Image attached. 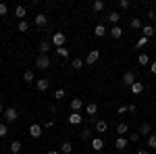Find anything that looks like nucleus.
Returning <instances> with one entry per match:
<instances>
[{"label": "nucleus", "mask_w": 156, "mask_h": 154, "mask_svg": "<svg viewBox=\"0 0 156 154\" xmlns=\"http://www.w3.org/2000/svg\"><path fill=\"white\" fill-rule=\"evenodd\" d=\"M4 117H6V123H12V121H17V119H19V110H17V108H12V106H9L6 110H4Z\"/></svg>", "instance_id": "nucleus-1"}, {"label": "nucleus", "mask_w": 156, "mask_h": 154, "mask_svg": "<svg viewBox=\"0 0 156 154\" xmlns=\"http://www.w3.org/2000/svg\"><path fill=\"white\" fill-rule=\"evenodd\" d=\"M65 42H67V36L60 34V31H56V34L52 36V44H54L56 48H62V46H65Z\"/></svg>", "instance_id": "nucleus-2"}, {"label": "nucleus", "mask_w": 156, "mask_h": 154, "mask_svg": "<svg viewBox=\"0 0 156 154\" xmlns=\"http://www.w3.org/2000/svg\"><path fill=\"white\" fill-rule=\"evenodd\" d=\"M98 60H100V50H90L87 56H85V63L87 65H96Z\"/></svg>", "instance_id": "nucleus-3"}, {"label": "nucleus", "mask_w": 156, "mask_h": 154, "mask_svg": "<svg viewBox=\"0 0 156 154\" xmlns=\"http://www.w3.org/2000/svg\"><path fill=\"white\" fill-rule=\"evenodd\" d=\"M36 67H40V69H48L50 67V59L46 56V54H40L36 59Z\"/></svg>", "instance_id": "nucleus-4"}, {"label": "nucleus", "mask_w": 156, "mask_h": 154, "mask_svg": "<svg viewBox=\"0 0 156 154\" xmlns=\"http://www.w3.org/2000/svg\"><path fill=\"white\" fill-rule=\"evenodd\" d=\"M133 83H135V75H133L131 71L123 73V85H127V88H131Z\"/></svg>", "instance_id": "nucleus-5"}, {"label": "nucleus", "mask_w": 156, "mask_h": 154, "mask_svg": "<svg viewBox=\"0 0 156 154\" xmlns=\"http://www.w3.org/2000/svg\"><path fill=\"white\" fill-rule=\"evenodd\" d=\"M29 135H31L34 140H37V138H42V127H40L37 123H34V125L29 127Z\"/></svg>", "instance_id": "nucleus-6"}, {"label": "nucleus", "mask_w": 156, "mask_h": 154, "mask_svg": "<svg viewBox=\"0 0 156 154\" xmlns=\"http://www.w3.org/2000/svg\"><path fill=\"white\" fill-rule=\"evenodd\" d=\"M85 113H87V117H96L98 104H96V102H87V104H85Z\"/></svg>", "instance_id": "nucleus-7"}, {"label": "nucleus", "mask_w": 156, "mask_h": 154, "mask_svg": "<svg viewBox=\"0 0 156 154\" xmlns=\"http://www.w3.org/2000/svg\"><path fill=\"white\" fill-rule=\"evenodd\" d=\"M34 23H36L37 27H46V25H48V17H46V15H40V13H37L36 19H34Z\"/></svg>", "instance_id": "nucleus-8"}, {"label": "nucleus", "mask_w": 156, "mask_h": 154, "mask_svg": "<svg viewBox=\"0 0 156 154\" xmlns=\"http://www.w3.org/2000/svg\"><path fill=\"white\" fill-rule=\"evenodd\" d=\"M81 108H83V100H81V98H73L71 100V110L73 113H79Z\"/></svg>", "instance_id": "nucleus-9"}, {"label": "nucleus", "mask_w": 156, "mask_h": 154, "mask_svg": "<svg viewBox=\"0 0 156 154\" xmlns=\"http://www.w3.org/2000/svg\"><path fill=\"white\" fill-rule=\"evenodd\" d=\"M137 133H140V135H152V125H150V123H142L140 129H137Z\"/></svg>", "instance_id": "nucleus-10"}, {"label": "nucleus", "mask_w": 156, "mask_h": 154, "mask_svg": "<svg viewBox=\"0 0 156 154\" xmlns=\"http://www.w3.org/2000/svg\"><path fill=\"white\" fill-rule=\"evenodd\" d=\"M115 148H117V150H125V148H127V138H125V135H119V138L115 140Z\"/></svg>", "instance_id": "nucleus-11"}, {"label": "nucleus", "mask_w": 156, "mask_h": 154, "mask_svg": "<svg viewBox=\"0 0 156 154\" xmlns=\"http://www.w3.org/2000/svg\"><path fill=\"white\" fill-rule=\"evenodd\" d=\"M67 121H69L71 125H79V123L83 121V117H81L79 113H73V110H71V115H69V119H67Z\"/></svg>", "instance_id": "nucleus-12"}, {"label": "nucleus", "mask_w": 156, "mask_h": 154, "mask_svg": "<svg viewBox=\"0 0 156 154\" xmlns=\"http://www.w3.org/2000/svg\"><path fill=\"white\" fill-rule=\"evenodd\" d=\"M96 131L98 133H106L108 131V123L104 121V119H98L96 121Z\"/></svg>", "instance_id": "nucleus-13"}, {"label": "nucleus", "mask_w": 156, "mask_h": 154, "mask_svg": "<svg viewBox=\"0 0 156 154\" xmlns=\"http://www.w3.org/2000/svg\"><path fill=\"white\" fill-rule=\"evenodd\" d=\"M25 15H27V9L25 6H15V17H19V21H25Z\"/></svg>", "instance_id": "nucleus-14"}, {"label": "nucleus", "mask_w": 156, "mask_h": 154, "mask_svg": "<svg viewBox=\"0 0 156 154\" xmlns=\"http://www.w3.org/2000/svg\"><path fill=\"white\" fill-rule=\"evenodd\" d=\"M21 148H23V144L19 142V140H15V142H11V146H9V150H11V154H19V152H21Z\"/></svg>", "instance_id": "nucleus-15"}, {"label": "nucleus", "mask_w": 156, "mask_h": 154, "mask_svg": "<svg viewBox=\"0 0 156 154\" xmlns=\"http://www.w3.org/2000/svg\"><path fill=\"white\" fill-rule=\"evenodd\" d=\"M129 90H131V94H135V96H140L142 94V92H144V83L142 81H135L131 85V88H129Z\"/></svg>", "instance_id": "nucleus-16"}, {"label": "nucleus", "mask_w": 156, "mask_h": 154, "mask_svg": "<svg viewBox=\"0 0 156 154\" xmlns=\"http://www.w3.org/2000/svg\"><path fill=\"white\" fill-rule=\"evenodd\" d=\"M48 85H50V81H48V79H37V81H36L37 92H46V90H48Z\"/></svg>", "instance_id": "nucleus-17"}, {"label": "nucleus", "mask_w": 156, "mask_h": 154, "mask_svg": "<svg viewBox=\"0 0 156 154\" xmlns=\"http://www.w3.org/2000/svg\"><path fill=\"white\" fill-rule=\"evenodd\" d=\"M142 34H144V38H148V40H150V38L156 34V29L152 27V25H144V27H142Z\"/></svg>", "instance_id": "nucleus-18"}, {"label": "nucleus", "mask_w": 156, "mask_h": 154, "mask_svg": "<svg viewBox=\"0 0 156 154\" xmlns=\"http://www.w3.org/2000/svg\"><path fill=\"white\" fill-rule=\"evenodd\" d=\"M110 38H115V40H121V38H123V29H121L119 25H115V27L110 29Z\"/></svg>", "instance_id": "nucleus-19"}, {"label": "nucleus", "mask_w": 156, "mask_h": 154, "mask_svg": "<svg viewBox=\"0 0 156 154\" xmlns=\"http://www.w3.org/2000/svg\"><path fill=\"white\" fill-rule=\"evenodd\" d=\"M94 36L96 38H104L106 36V27H104V25H96V27H94Z\"/></svg>", "instance_id": "nucleus-20"}, {"label": "nucleus", "mask_w": 156, "mask_h": 154, "mask_svg": "<svg viewBox=\"0 0 156 154\" xmlns=\"http://www.w3.org/2000/svg\"><path fill=\"white\" fill-rule=\"evenodd\" d=\"M92 148H94V150H102V148H104V140H102V138H94V140H92Z\"/></svg>", "instance_id": "nucleus-21"}, {"label": "nucleus", "mask_w": 156, "mask_h": 154, "mask_svg": "<svg viewBox=\"0 0 156 154\" xmlns=\"http://www.w3.org/2000/svg\"><path fill=\"white\" fill-rule=\"evenodd\" d=\"M119 19H121V15L117 11H112V13H108V21H110V23H112V27H115V25L119 23Z\"/></svg>", "instance_id": "nucleus-22"}, {"label": "nucleus", "mask_w": 156, "mask_h": 154, "mask_svg": "<svg viewBox=\"0 0 156 154\" xmlns=\"http://www.w3.org/2000/svg\"><path fill=\"white\" fill-rule=\"evenodd\" d=\"M60 152H62V154H73V144L71 142H65L62 146H60Z\"/></svg>", "instance_id": "nucleus-23"}, {"label": "nucleus", "mask_w": 156, "mask_h": 154, "mask_svg": "<svg viewBox=\"0 0 156 154\" xmlns=\"http://www.w3.org/2000/svg\"><path fill=\"white\" fill-rule=\"evenodd\" d=\"M127 131H129V125H127V123H119V125H117V133H119V135H125Z\"/></svg>", "instance_id": "nucleus-24"}, {"label": "nucleus", "mask_w": 156, "mask_h": 154, "mask_svg": "<svg viewBox=\"0 0 156 154\" xmlns=\"http://www.w3.org/2000/svg\"><path fill=\"white\" fill-rule=\"evenodd\" d=\"M56 54L62 56V59H69V54H71V52H69V48H67V46H62V48H56Z\"/></svg>", "instance_id": "nucleus-25"}, {"label": "nucleus", "mask_w": 156, "mask_h": 154, "mask_svg": "<svg viewBox=\"0 0 156 154\" xmlns=\"http://www.w3.org/2000/svg\"><path fill=\"white\" fill-rule=\"evenodd\" d=\"M50 50V42H46V40H42L40 42V54H46Z\"/></svg>", "instance_id": "nucleus-26"}, {"label": "nucleus", "mask_w": 156, "mask_h": 154, "mask_svg": "<svg viewBox=\"0 0 156 154\" xmlns=\"http://www.w3.org/2000/svg\"><path fill=\"white\" fill-rule=\"evenodd\" d=\"M131 27L133 29H142V27H144V25H142V19H140V17H133L131 19Z\"/></svg>", "instance_id": "nucleus-27"}, {"label": "nucleus", "mask_w": 156, "mask_h": 154, "mask_svg": "<svg viewBox=\"0 0 156 154\" xmlns=\"http://www.w3.org/2000/svg\"><path fill=\"white\" fill-rule=\"evenodd\" d=\"M92 9H94V11H96V13L104 11V2H102V0H96V2L92 4Z\"/></svg>", "instance_id": "nucleus-28"}, {"label": "nucleus", "mask_w": 156, "mask_h": 154, "mask_svg": "<svg viewBox=\"0 0 156 154\" xmlns=\"http://www.w3.org/2000/svg\"><path fill=\"white\" fill-rule=\"evenodd\" d=\"M73 69H75V71L83 69V60H81V59H73Z\"/></svg>", "instance_id": "nucleus-29"}, {"label": "nucleus", "mask_w": 156, "mask_h": 154, "mask_svg": "<svg viewBox=\"0 0 156 154\" xmlns=\"http://www.w3.org/2000/svg\"><path fill=\"white\" fill-rule=\"evenodd\" d=\"M146 44H148V38H144V36H142V38H140V40H137V42H135V48L140 50V48H144Z\"/></svg>", "instance_id": "nucleus-30"}, {"label": "nucleus", "mask_w": 156, "mask_h": 154, "mask_svg": "<svg viewBox=\"0 0 156 154\" xmlns=\"http://www.w3.org/2000/svg\"><path fill=\"white\" fill-rule=\"evenodd\" d=\"M148 148H156V133L148 135Z\"/></svg>", "instance_id": "nucleus-31"}, {"label": "nucleus", "mask_w": 156, "mask_h": 154, "mask_svg": "<svg viewBox=\"0 0 156 154\" xmlns=\"http://www.w3.org/2000/svg\"><path fill=\"white\" fill-rule=\"evenodd\" d=\"M129 6H131V2H129V0H119V9H121V11H127Z\"/></svg>", "instance_id": "nucleus-32"}, {"label": "nucleus", "mask_w": 156, "mask_h": 154, "mask_svg": "<svg viewBox=\"0 0 156 154\" xmlns=\"http://www.w3.org/2000/svg\"><path fill=\"white\" fill-rule=\"evenodd\" d=\"M9 135V127H6V123H0V138H6Z\"/></svg>", "instance_id": "nucleus-33"}, {"label": "nucleus", "mask_w": 156, "mask_h": 154, "mask_svg": "<svg viewBox=\"0 0 156 154\" xmlns=\"http://www.w3.org/2000/svg\"><path fill=\"white\" fill-rule=\"evenodd\" d=\"M23 81H34V71H23Z\"/></svg>", "instance_id": "nucleus-34"}, {"label": "nucleus", "mask_w": 156, "mask_h": 154, "mask_svg": "<svg viewBox=\"0 0 156 154\" xmlns=\"http://www.w3.org/2000/svg\"><path fill=\"white\" fill-rule=\"evenodd\" d=\"M27 29H29V23H27V21H19V31H21V34H25Z\"/></svg>", "instance_id": "nucleus-35"}, {"label": "nucleus", "mask_w": 156, "mask_h": 154, "mask_svg": "<svg viewBox=\"0 0 156 154\" xmlns=\"http://www.w3.org/2000/svg\"><path fill=\"white\" fill-rule=\"evenodd\" d=\"M137 60H140V65H144V67H146V65H150V59H148V54H140V59H137Z\"/></svg>", "instance_id": "nucleus-36"}, {"label": "nucleus", "mask_w": 156, "mask_h": 154, "mask_svg": "<svg viewBox=\"0 0 156 154\" xmlns=\"http://www.w3.org/2000/svg\"><path fill=\"white\" fill-rule=\"evenodd\" d=\"M65 98V90H56L54 92V100H62Z\"/></svg>", "instance_id": "nucleus-37"}, {"label": "nucleus", "mask_w": 156, "mask_h": 154, "mask_svg": "<svg viewBox=\"0 0 156 154\" xmlns=\"http://www.w3.org/2000/svg\"><path fill=\"white\" fill-rule=\"evenodd\" d=\"M6 13H9V6H6L4 2H0V17H4Z\"/></svg>", "instance_id": "nucleus-38"}, {"label": "nucleus", "mask_w": 156, "mask_h": 154, "mask_svg": "<svg viewBox=\"0 0 156 154\" xmlns=\"http://www.w3.org/2000/svg\"><path fill=\"white\" fill-rule=\"evenodd\" d=\"M90 135H92V131H90V129H83L81 133H79V138H81V140H87Z\"/></svg>", "instance_id": "nucleus-39"}, {"label": "nucleus", "mask_w": 156, "mask_h": 154, "mask_svg": "<svg viewBox=\"0 0 156 154\" xmlns=\"http://www.w3.org/2000/svg\"><path fill=\"white\" fill-rule=\"evenodd\" d=\"M146 17H148L150 21H156V13L154 11H148V15H146Z\"/></svg>", "instance_id": "nucleus-40"}, {"label": "nucleus", "mask_w": 156, "mask_h": 154, "mask_svg": "<svg viewBox=\"0 0 156 154\" xmlns=\"http://www.w3.org/2000/svg\"><path fill=\"white\" fill-rule=\"evenodd\" d=\"M117 113H119V115H125V113H129V108L123 104V106H119V110H117Z\"/></svg>", "instance_id": "nucleus-41"}, {"label": "nucleus", "mask_w": 156, "mask_h": 154, "mask_svg": "<svg viewBox=\"0 0 156 154\" xmlns=\"http://www.w3.org/2000/svg\"><path fill=\"white\" fill-rule=\"evenodd\" d=\"M137 140H140V133H131L129 135V142H137Z\"/></svg>", "instance_id": "nucleus-42"}, {"label": "nucleus", "mask_w": 156, "mask_h": 154, "mask_svg": "<svg viewBox=\"0 0 156 154\" xmlns=\"http://www.w3.org/2000/svg\"><path fill=\"white\" fill-rule=\"evenodd\" d=\"M150 73H154V75H156V60H154V63H150Z\"/></svg>", "instance_id": "nucleus-43"}, {"label": "nucleus", "mask_w": 156, "mask_h": 154, "mask_svg": "<svg viewBox=\"0 0 156 154\" xmlns=\"http://www.w3.org/2000/svg\"><path fill=\"white\" fill-rule=\"evenodd\" d=\"M46 127H48V129H50V127H54V119H50V121H46Z\"/></svg>", "instance_id": "nucleus-44"}, {"label": "nucleus", "mask_w": 156, "mask_h": 154, "mask_svg": "<svg viewBox=\"0 0 156 154\" xmlns=\"http://www.w3.org/2000/svg\"><path fill=\"white\" fill-rule=\"evenodd\" d=\"M137 154H150L148 150H137Z\"/></svg>", "instance_id": "nucleus-45"}, {"label": "nucleus", "mask_w": 156, "mask_h": 154, "mask_svg": "<svg viewBox=\"0 0 156 154\" xmlns=\"http://www.w3.org/2000/svg\"><path fill=\"white\" fill-rule=\"evenodd\" d=\"M48 154H58V150H48Z\"/></svg>", "instance_id": "nucleus-46"}, {"label": "nucleus", "mask_w": 156, "mask_h": 154, "mask_svg": "<svg viewBox=\"0 0 156 154\" xmlns=\"http://www.w3.org/2000/svg\"><path fill=\"white\" fill-rule=\"evenodd\" d=\"M2 110H4V106H2V102H0V113H2Z\"/></svg>", "instance_id": "nucleus-47"}]
</instances>
